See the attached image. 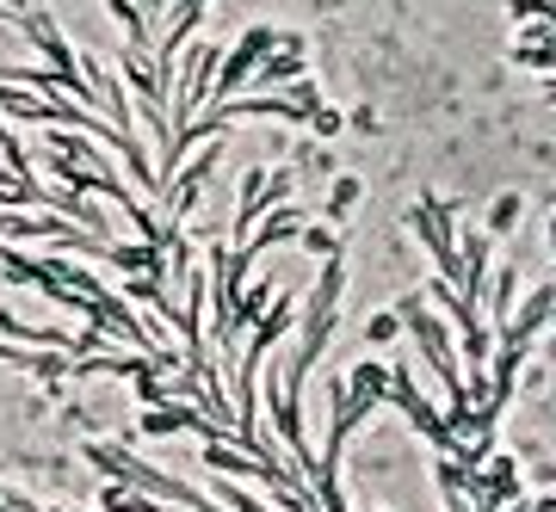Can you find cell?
I'll use <instances>...</instances> for the list:
<instances>
[{
  "label": "cell",
  "instance_id": "cell-4",
  "mask_svg": "<svg viewBox=\"0 0 556 512\" xmlns=\"http://www.w3.org/2000/svg\"><path fill=\"white\" fill-rule=\"evenodd\" d=\"M551 316H556V284H538L526 303H514V316L495 328V346L501 353H514V358H526L538 346V334L551 328Z\"/></svg>",
  "mask_w": 556,
  "mask_h": 512
},
{
  "label": "cell",
  "instance_id": "cell-15",
  "mask_svg": "<svg viewBox=\"0 0 556 512\" xmlns=\"http://www.w3.org/2000/svg\"><path fill=\"white\" fill-rule=\"evenodd\" d=\"M551 254H556V222H551Z\"/></svg>",
  "mask_w": 556,
  "mask_h": 512
},
{
  "label": "cell",
  "instance_id": "cell-11",
  "mask_svg": "<svg viewBox=\"0 0 556 512\" xmlns=\"http://www.w3.org/2000/svg\"><path fill=\"white\" fill-rule=\"evenodd\" d=\"M519 217H526V197H519V192H501L495 204H489V235H514Z\"/></svg>",
  "mask_w": 556,
  "mask_h": 512
},
{
  "label": "cell",
  "instance_id": "cell-2",
  "mask_svg": "<svg viewBox=\"0 0 556 512\" xmlns=\"http://www.w3.org/2000/svg\"><path fill=\"white\" fill-rule=\"evenodd\" d=\"M87 463L93 470H105L112 482H130V488H142V494H155V500H174V507H186V512H229V507H211L199 488H186L179 475H161L155 463H142L137 451H118V445H87Z\"/></svg>",
  "mask_w": 556,
  "mask_h": 512
},
{
  "label": "cell",
  "instance_id": "cell-10",
  "mask_svg": "<svg viewBox=\"0 0 556 512\" xmlns=\"http://www.w3.org/2000/svg\"><path fill=\"white\" fill-rule=\"evenodd\" d=\"M365 197V185H358L353 174H334V185H328V204H321V217H353V204Z\"/></svg>",
  "mask_w": 556,
  "mask_h": 512
},
{
  "label": "cell",
  "instance_id": "cell-7",
  "mask_svg": "<svg viewBox=\"0 0 556 512\" xmlns=\"http://www.w3.org/2000/svg\"><path fill=\"white\" fill-rule=\"evenodd\" d=\"M273 296H278V278H254V284H248V291L236 296V309H229V334H223V346H229V340H236L241 328H254V321L266 316V309H273Z\"/></svg>",
  "mask_w": 556,
  "mask_h": 512
},
{
  "label": "cell",
  "instance_id": "cell-17",
  "mask_svg": "<svg viewBox=\"0 0 556 512\" xmlns=\"http://www.w3.org/2000/svg\"><path fill=\"white\" fill-rule=\"evenodd\" d=\"M551 321H556V316H551Z\"/></svg>",
  "mask_w": 556,
  "mask_h": 512
},
{
  "label": "cell",
  "instance_id": "cell-6",
  "mask_svg": "<svg viewBox=\"0 0 556 512\" xmlns=\"http://www.w3.org/2000/svg\"><path fill=\"white\" fill-rule=\"evenodd\" d=\"M303 75H309V62H303V50L291 43V50H266V62L254 68L248 87H260V93H266V87H298Z\"/></svg>",
  "mask_w": 556,
  "mask_h": 512
},
{
  "label": "cell",
  "instance_id": "cell-12",
  "mask_svg": "<svg viewBox=\"0 0 556 512\" xmlns=\"http://www.w3.org/2000/svg\"><path fill=\"white\" fill-rule=\"evenodd\" d=\"M298 247H303V254H316V259H340V235L328 229V222H303Z\"/></svg>",
  "mask_w": 556,
  "mask_h": 512
},
{
  "label": "cell",
  "instance_id": "cell-5",
  "mask_svg": "<svg viewBox=\"0 0 556 512\" xmlns=\"http://www.w3.org/2000/svg\"><path fill=\"white\" fill-rule=\"evenodd\" d=\"M273 43H278L273 25H248V31H241V43L217 62V87H211V99H241V87L254 80V68L266 62V50H273Z\"/></svg>",
  "mask_w": 556,
  "mask_h": 512
},
{
  "label": "cell",
  "instance_id": "cell-16",
  "mask_svg": "<svg viewBox=\"0 0 556 512\" xmlns=\"http://www.w3.org/2000/svg\"><path fill=\"white\" fill-rule=\"evenodd\" d=\"M0 284H7V272H0Z\"/></svg>",
  "mask_w": 556,
  "mask_h": 512
},
{
  "label": "cell",
  "instance_id": "cell-3",
  "mask_svg": "<svg viewBox=\"0 0 556 512\" xmlns=\"http://www.w3.org/2000/svg\"><path fill=\"white\" fill-rule=\"evenodd\" d=\"M408 229H415L420 247L433 254L439 278L464 284V254H457V204H452V197H420L415 210H408Z\"/></svg>",
  "mask_w": 556,
  "mask_h": 512
},
{
  "label": "cell",
  "instance_id": "cell-8",
  "mask_svg": "<svg viewBox=\"0 0 556 512\" xmlns=\"http://www.w3.org/2000/svg\"><path fill=\"white\" fill-rule=\"evenodd\" d=\"M346 389H353L358 401L378 414L383 401H390V364H383V358H365V364H353V371H346Z\"/></svg>",
  "mask_w": 556,
  "mask_h": 512
},
{
  "label": "cell",
  "instance_id": "cell-9",
  "mask_svg": "<svg viewBox=\"0 0 556 512\" xmlns=\"http://www.w3.org/2000/svg\"><path fill=\"white\" fill-rule=\"evenodd\" d=\"M514 291H519V272H514V266H501V272H495V284L482 291V309H489L482 321H489V328H501V321L514 316Z\"/></svg>",
  "mask_w": 556,
  "mask_h": 512
},
{
  "label": "cell",
  "instance_id": "cell-13",
  "mask_svg": "<svg viewBox=\"0 0 556 512\" xmlns=\"http://www.w3.org/2000/svg\"><path fill=\"white\" fill-rule=\"evenodd\" d=\"M365 340H371V346H396V340H402V316H396V309L371 316V321H365Z\"/></svg>",
  "mask_w": 556,
  "mask_h": 512
},
{
  "label": "cell",
  "instance_id": "cell-1",
  "mask_svg": "<svg viewBox=\"0 0 556 512\" xmlns=\"http://www.w3.org/2000/svg\"><path fill=\"white\" fill-rule=\"evenodd\" d=\"M340 296H346V266H340V259H321V278L309 284V296H303L298 334H291V353H285V364H291L298 376H309L321 358H328V346H334Z\"/></svg>",
  "mask_w": 556,
  "mask_h": 512
},
{
  "label": "cell",
  "instance_id": "cell-14",
  "mask_svg": "<svg viewBox=\"0 0 556 512\" xmlns=\"http://www.w3.org/2000/svg\"><path fill=\"white\" fill-rule=\"evenodd\" d=\"M309 130H316V137H334V130H340V112H334V105H321L316 118H309Z\"/></svg>",
  "mask_w": 556,
  "mask_h": 512
}]
</instances>
